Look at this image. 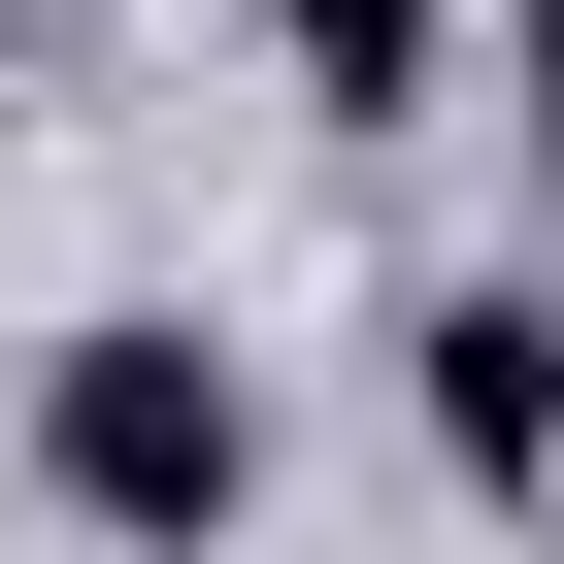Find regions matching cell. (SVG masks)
<instances>
[{"instance_id": "obj_1", "label": "cell", "mask_w": 564, "mask_h": 564, "mask_svg": "<svg viewBox=\"0 0 564 564\" xmlns=\"http://www.w3.org/2000/svg\"><path fill=\"white\" fill-rule=\"evenodd\" d=\"M34 498L166 564V531H232V498H265V399H232L199 333H67V366H34Z\"/></svg>"}, {"instance_id": "obj_2", "label": "cell", "mask_w": 564, "mask_h": 564, "mask_svg": "<svg viewBox=\"0 0 564 564\" xmlns=\"http://www.w3.org/2000/svg\"><path fill=\"white\" fill-rule=\"evenodd\" d=\"M399 399H432V465H465V498H531V465H564V300H432V333H399Z\"/></svg>"}, {"instance_id": "obj_3", "label": "cell", "mask_w": 564, "mask_h": 564, "mask_svg": "<svg viewBox=\"0 0 564 564\" xmlns=\"http://www.w3.org/2000/svg\"><path fill=\"white\" fill-rule=\"evenodd\" d=\"M300 34V100H432V0H265Z\"/></svg>"}, {"instance_id": "obj_4", "label": "cell", "mask_w": 564, "mask_h": 564, "mask_svg": "<svg viewBox=\"0 0 564 564\" xmlns=\"http://www.w3.org/2000/svg\"><path fill=\"white\" fill-rule=\"evenodd\" d=\"M531 166H564V0H531Z\"/></svg>"}]
</instances>
